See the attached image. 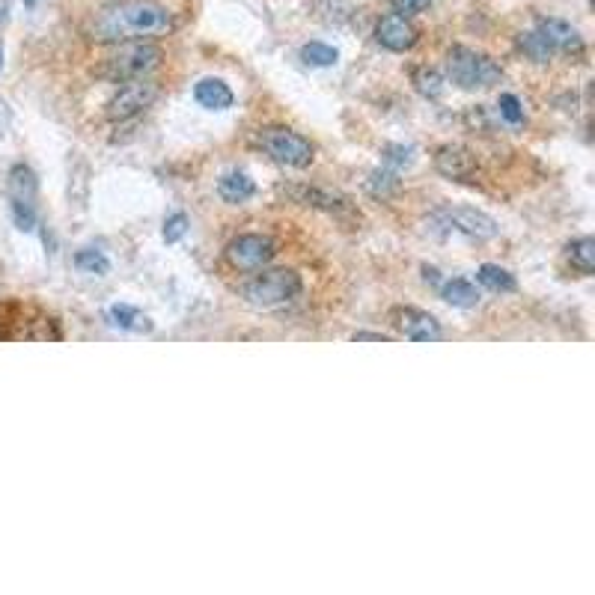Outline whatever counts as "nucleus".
I'll use <instances>...</instances> for the list:
<instances>
[{
  "mask_svg": "<svg viewBox=\"0 0 595 595\" xmlns=\"http://www.w3.org/2000/svg\"><path fill=\"white\" fill-rule=\"evenodd\" d=\"M107 319H111V324H116V328H123V331H149V328H153V324L140 316V310L132 307V304H114L111 310H107Z\"/></svg>",
  "mask_w": 595,
  "mask_h": 595,
  "instance_id": "4be33fe9",
  "label": "nucleus"
},
{
  "mask_svg": "<svg viewBox=\"0 0 595 595\" xmlns=\"http://www.w3.org/2000/svg\"><path fill=\"white\" fill-rule=\"evenodd\" d=\"M301 60H304V66H312V69H331V66H337L340 51L324 45V42H307V45H301Z\"/></svg>",
  "mask_w": 595,
  "mask_h": 595,
  "instance_id": "412c9836",
  "label": "nucleus"
},
{
  "mask_svg": "<svg viewBox=\"0 0 595 595\" xmlns=\"http://www.w3.org/2000/svg\"><path fill=\"white\" fill-rule=\"evenodd\" d=\"M384 164H391L396 170H402L408 164H414V149L411 146H402V144H391V146H384Z\"/></svg>",
  "mask_w": 595,
  "mask_h": 595,
  "instance_id": "bb28decb",
  "label": "nucleus"
},
{
  "mask_svg": "<svg viewBox=\"0 0 595 595\" xmlns=\"http://www.w3.org/2000/svg\"><path fill=\"white\" fill-rule=\"evenodd\" d=\"M435 170L443 179L459 182V185H473L480 179V161L461 144H443L435 149Z\"/></svg>",
  "mask_w": 595,
  "mask_h": 595,
  "instance_id": "1a4fd4ad",
  "label": "nucleus"
},
{
  "mask_svg": "<svg viewBox=\"0 0 595 595\" xmlns=\"http://www.w3.org/2000/svg\"><path fill=\"white\" fill-rule=\"evenodd\" d=\"M256 144L280 167L304 170V167L312 164V161H316V146H312L304 134L292 132V128H286V125L259 128Z\"/></svg>",
  "mask_w": 595,
  "mask_h": 595,
  "instance_id": "39448f33",
  "label": "nucleus"
},
{
  "mask_svg": "<svg viewBox=\"0 0 595 595\" xmlns=\"http://www.w3.org/2000/svg\"><path fill=\"white\" fill-rule=\"evenodd\" d=\"M0 60H4V54H0Z\"/></svg>",
  "mask_w": 595,
  "mask_h": 595,
  "instance_id": "72a5a7b5",
  "label": "nucleus"
},
{
  "mask_svg": "<svg viewBox=\"0 0 595 595\" xmlns=\"http://www.w3.org/2000/svg\"><path fill=\"white\" fill-rule=\"evenodd\" d=\"M193 99L205 111H230L235 104V93L230 90V84L221 78H203L193 84Z\"/></svg>",
  "mask_w": 595,
  "mask_h": 595,
  "instance_id": "4468645a",
  "label": "nucleus"
},
{
  "mask_svg": "<svg viewBox=\"0 0 595 595\" xmlns=\"http://www.w3.org/2000/svg\"><path fill=\"white\" fill-rule=\"evenodd\" d=\"M476 283L485 286V289H491V292H515V277L506 272V268L501 265H480L476 268Z\"/></svg>",
  "mask_w": 595,
  "mask_h": 595,
  "instance_id": "aec40b11",
  "label": "nucleus"
},
{
  "mask_svg": "<svg viewBox=\"0 0 595 595\" xmlns=\"http://www.w3.org/2000/svg\"><path fill=\"white\" fill-rule=\"evenodd\" d=\"M566 259L578 274L592 277L595 274V238L583 235V238H575V242H569L566 244Z\"/></svg>",
  "mask_w": 595,
  "mask_h": 595,
  "instance_id": "f3484780",
  "label": "nucleus"
},
{
  "mask_svg": "<svg viewBox=\"0 0 595 595\" xmlns=\"http://www.w3.org/2000/svg\"><path fill=\"white\" fill-rule=\"evenodd\" d=\"M536 30L550 42V45H554L557 54H562V57H580V54H583V36L569 25V21H562V18H539L536 21Z\"/></svg>",
  "mask_w": 595,
  "mask_h": 595,
  "instance_id": "ddd939ff",
  "label": "nucleus"
},
{
  "mask_svg": "<svg viewBox=\"0 0 595 595\" xmlns=\"http://www.w3.org/2000/svg\"><path fill=\"white\" fill-rule=\"evenodd\" d=\"M518 48L524 51L527 60L539 63V66H548V63L557 57L554 45H550V42L542 34H539V30H527V34L518 36Z\"/></svg>",
  "mask_w": 595,
  "mask_h": 595,
  "instance_id": "a211bd4d",
  "label": "nucleus"
},
{
  "mask_svg": "<svg viewBox=\"0 0 595 595\" xmlns=\"http://www.w3.org/2000/svg\"><path fill=\"white\" fill-rule=\"evenodd\" d=\"M441 298L447 301L450 307H461V310H471L480 304V289H476L471 280L464 277H452V280H443L441 283Z\"/></svg>",
  "mask_w": 595,
  "mask_h": 595,
  "instance_id": "dca6fc26",
  "label": "nucleus"
},
{
  "mask_svg": "<svg viewBox=\"0 0 595 595\" xmlns=\"http://www.w3.org/2000/svg\"><path fill=\"white\" fill-rule=\"evenodd\" d=\"M447 78L459 86V90H491L494 84H501L503 69L501 63L491 60L489 54L456 45L447 54Z\"/></svg>",
  "mask_w": 595,
  "mask_h": 595,
  "instance_id": "20e7f679",
  "label": "nucleus"
},
{
  "mask_svg": "<svg viewBox=\"0 0 595 595\" xmlns=\"http://www.w3.org/2000/svg\"><path fill=\"white\" fill-rule=\"evenodd\" d=\"M256 193V182L242 170H230L218 179V197L226 205H242Z\"/></svg>",
  "mask_w": 595,
  "mask_h": 595,
  "instance_id": "2eb2a0df",
  "label": "nucleus"
},
{
  "mask_svg": "<svg viewBox=\"0 0 595 595\" xmlns=\"http://www.w3.org/2000/svg\"><path fill=\"white\" fill-rule=\"evenodd\" d=\"M223 256L235 272H259L277 256V242L263 233H244L226 244Z\"/></svg>",
  "mask_w": 595,
  "mask_h": 595,
  "instance_id": "0eeeda50",
  "label": "nucleus"
},
{
  "mask_svg": "<svg viewBox=\"0 0 595 595\" xmlns=\"http://www.w3.org/2000/svg\"><path fill=\"white\" fill-rule=\"evenodd\" d=\"M497 114H501V119H506L510 125H521L524 123V104L512 93H503L501 99H497Z\"/></svg>",
  "mask_w": 595,
  "mask_h": 595,
  "instance_id": "a878e982",
  "label": "nucleus"
},
{
  "mask_svg": "<svg viewBox=\"0 0 595 595\" xmlns=\"http://www.w3.org/2000/svg\"><path fill=\"white\" fill-rule=\"evenodd\" d=\"M25 4H27V6H34V4H36V0H25Z\"/></svg>",
  "mask_w": 595,
  "mask_h": 595,
  "instance_id": "473e14b6",
  "label": "nucleus"
},
{
  "mask_svg": "<svg viewBox=\"0 0 595 595\" xmlns=\"http://www.w3.org/2000/svg\"><path fill=\"white\" fill-rule=\"evenodd\" d=\"M13 218L18 223V230H36V205L27 200H13Z\"/></svg>",
  "mask_w": 595,
  "mask_h": 595,
  "instance_id": "cd10ccee",
  "label": "nucleus"
},
{
  "mask_svg": "<svg viewBox=\"0 0 595 595\" xmlns=\"http://www.w3.org/2000/svg\"><path fill=\"white\" fill-rule=\"evenodd\" d=\"M173 30V15L153 0H116L102 6L90 18L86 34L95 42H128L144 36H161Z\"/></svg>",
  "mask_w": 595,
  "mask_h": 595,
  "instance_id": "f257e3e1",
  "label": "nucleus"
},
{
  "mask_svg": "<svg viewBox=\"0 0 595 595\" xmlns=\"http://www.w3.org/2000/svg\"><path fill=\"white\" fill-rule=\"evenodd\" d=\"M417 39H420L417 27L411 25L405 15H399V13L384 15V18L375 25V42H378L382 48L393 51V54L411 51V48L417 45Z\"/></svg>",
  "mask_w": 595,
  "mask_h": 595,
  "instance_id": "9b49d317",
  "label": "nucleus"
},
{
  "mask_svg": "<svg viewBox=\"0 0 595 595\" xmlns=\"http://www.w3.org/2000/svg\"><path fill=\"white\" fill-rule=\"evenodd\" d=\"M438 230L447 233H461L464 238H473V242H489V238H497L501 226L480 209H471V205H443L435 214L429 218Z\"/></svg>",
  "mask_w": 595,
  "mask_h": 595,
  "instance_id": "423d86ee",
  "label": "nucleus"
},
{
  "mask_svg": "<svg viewBox=\"0 0 595 595\" xmlns=\"http://www.w3.org/2000/svg\"><path fill=\"white\" fill-rule=\"evenodd\" d=\"M366 188H370V193H375V197H391V193L402 188V179H399L396 170H375L370 173V179H366Z\"/></svg>",
  "mask_w": 595,
  "mask_h": 595,
  "instance_id": "b1692460",
  "label": "nucleus"
},
{
  "mask_svg": "<svg viewBox=\"0 0 595 595\" xmlns=\"http://www.w3.org/2000/svg\"><path fill=\"white\" fill-rule=\"evenodd\" d=\"M352 340H354V342H391L393 337H391V333H372V331H357V333H352Z\"/></svg>",
  "mask_w": 595,
  "mask_h": 595,
  "instance_id": "7c9ffc66",
  "label": "nucleus"
},
{
  "mask_svg": "<svg viewBox=\"0 0 595 595\" xmlns=\"http://www.w3.org/2000/svg\"><path fill=\"white\" fill-rule=\"evenodd\" d=\"M280 193H286L292 203L307 205V209H322L328 214L349 212V200L337 191L319 188V185H280Z\"/></svg>",
  "mask_w": 595,
  "mask_h": 595,
  "instance_id": "f8f14e48",
  "label": "nucleus"
},
{
  "mask_svg": "<svg viewBox=\"0 0 595 595\" xmlns=\"http://www.w3.org/2000/svg\"><path fill=\"white\" fill-rule=\"evenodd\" d=\"M9 176H13V200L34 203V197H36V176H34V170L25 167V164H15Z\"/></svg>",
  "mask_w": 595,
  "mask_h": 595,
  "instance_id": "5701e85b",
  "label": "nucleus"
},
{
  "mask_svg": "<svg viewBox=\"0 0 595 595\" xmlns=\"http://www.w3.org/2000/svg\"><path fill=\"white\" fill-rule=\"evenodd\" d=\"M423 280H426V283H431V286H438V283H441V280H438V272H435V268H429V265L423 268Z\"/></svg>",
  "mask_w": 595,
  "mask_h": 595,
  "instance_id": "2f4dec72",
  "label": "nucleus"
},
{
  "mask_svg": "<svg viewBox=\"0 0 595 595\" xmlns=\"http://www.w3.org/2000/svg\"><path fill=\"white\" fill-rule=\"evenodd\" d=\"M304 280L292 268H259V274L244 280L238 295L256 310H277L301 298Z\"/></svg>",
  "mask_w": 595,
  "mask_h": 595,
  "instance_id": "f03ea898",
  "label": "nucleus"
},
{
  "mask_svg": "<svg viewBox=\"0 0 595 595\" xmlns=\"http://www.w3.org/2000/svg\"><path fill=\"white\" fill-rule=\"evenodd\" d=\"M164 60V51L153 42L144 39H128L119 42V48L111 51L102 60L99 74L111 84H125V81H137V78H149Z\"/></svg>",
  "mask_w": 595,
  "mask_h": 595,
  "instance_id": "7ed1b4c3",
  "label": "nucleus"
},
{
  "mask_svg": "<svg viewBox=\"0 0 595 595\" xmlns=\"http://www.w3.org/2000/svg\"><path fill=\"white\" fill-rule=\"evenodd\" d=\"M74 265H78L81 272L95 274V277H104L107 272H111V259H107L102 251H93V247H84V251H78V256H74Z\"/></svg>",
  "mask_w": 595,
  "mask_h": 595,
  "instance_id": "393cba45",
  "label": "nucleus"
},
{
  "mask_svg": "<svg viewBox=\"0 0 595 595\" xmlns=\"http://www.w3.org/2000/svg\"><path fill=\"white\" fill-rule=\"evenodd\" d=\"M188 233V214L185 212H176V214H170V218L164 221V242L167 244H176L182 242Z\"/></svg>",
  "mask_w": 595,
  "mask_h": 595,
  "instance_id": "c85d7f7f",
  "label": "nucleus"
},
{
  "mask_svg": "<svg viewBox=\"0 0 595 595\" xmlns=\"http://www.w3.org/2000/svg\"><path fill=\"white\" fill-rule=\"evenodd\" d=\"M411 84H414V90L423 95V99H429V102L441 99L443 86H447L443 74L438 69H431V66H417L414 72H411Z\"/></svg>",
  "mask_w": 595,
  "mask_h": 595,
  "instance_id": "6ab92c4d",
  "label": "nucleus"
},
{
  "mask_svg": "<svg viewBox=\"0 0 595 595\" xmlns=\"http://www.w3.org/2000/svg\"><path fill=\"white\" fill-rule=\"evenodd\" d=\"M158 99V84L149 78H137V81H125L119 84V90L111 102H107V119L114 123H125V119H134L146 111L149 104Z\"/></svg>",
  "mask_w": 595,
  "mask_h": 595,
  "instance_id": "6e6552de",
  "label": "nucleus"
},
{
  "mask_svg": "<svg viewBox=\"0 0 595 595\" xmlns=\"http://www.w3.org/2000/svg\"><path fill=\"white\" fill-rule=\"evenodd\" d=\"M391 324L396 328L399 337L414 340V342H438L443 340V328L441 322L426 310L417 307H396L391 310Z\"/></svg>",
  "mask_w": 595,
  "mask_h": 595,
  "instance_id": "9d476101",
  "label": "nucleus"
},
{
  "mask_svg": "<svg viewBox=\"0 0 595 595\" xmlns=\"http://www.w3.org/2000/svg\"><path fill=\"white\" fill-rule=\"evenodd\" d=\"M391 6H393V13L411 18V15H420L423 9H429L431 0H391Z\"/></svg>",
  "mask_w": 595,
  "mask_h": 595,
  "instance_id": "c756f323",
  "label": "nucleus"
}]
</instances>
